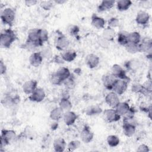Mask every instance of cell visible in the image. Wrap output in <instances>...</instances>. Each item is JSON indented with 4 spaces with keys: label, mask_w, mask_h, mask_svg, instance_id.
<instances>
[{
    "label": "cell",
    "mask_w": 152,
    "mask_h": 152,
    "mask_svg": "<svg viewBox=\"0 0 152 152\" xmlns=\"http://www.w3.org/2000/svg\"><path fill=\"white\" fill-rule=\"evenodd\" d=\"M16 39V35L11 28L5 29L0 35L1 46L3 48H9Z\"/></svg>",
    "instance_id": "6da1fadb"
},
{
    "label": "cell",
    "mask_w": 152,
    "mask_h": 152,
    "mask_svg": "<svg viewBox=\"0 0 152 152\" xmlns=\"http://www.w3.org/2000/svg\"><path fill=\"white\" fill-rule=\"evenodd\" d=\"M15 18V13L13 9L11 8H5L1 14V18L2 21L5 24L11 26L14 21Z\"/></svg>",
    "instance_id": "7a4b0ae2"
},
{
    "label": "cell",
    "mask_w": 152,
    "mask_h": 152,
    "mask_svg": "<svg viewBox=\"0 0 152 152\" xmlns=\"http://www.w3.org/2000/svg\"><path fill=\"white\" fill-rule=\"evenodd\" d=\"M55 45L56 48L61 51L66 50L69 45V41L62 33H58L55 39Z\"/></svg>",
    "instance_id": "3957f363"
},
{
    "label": "cell",
    "mask_w": 152,
    "mask_h": 152,
    "mask_svg": "<svg viewBox=\"0 0 152 152\" xmlns=\"http://www.w3.org/2000/svg\"><path fill=\"white\" fill-rule=\"evenodd\" d=\"M127 88L128 81L117 78L114 83L112 90L118 95H122L126 91Z\"/></svg>",
    "instance_id": "277c9868"
},
{
    "label": "cell",
    "mask_w": 152,
    "mask_h": 152,
    "mask_svg": "<svg viewBox=\"0 0 152 152\" xmlns=\"http://www.w3.org/2000/svg\"><path fill=\"white\" fill-rule=\"evenodd\" d=\"M103 116L104 119L109 123L117 122L121 118V116L113 108L104 110L103 111Z\"/></svg>",
    "instance_id": "5b68a950"
},
{
    "label": "cell",
    "mask_w": 152,
    "mask_h": 152,
    "mask_svg": "<svg viewBox=\"0 0 152 152\" xmlns=\"http://www.w3.org/2000/svg\"><path fill=\"white\" fill-rule=\"evenodd\" d=\"M111 74L116 78L128 81L129 78L127 77L124 68L118 64H114L111 68Z\"/></svg>",
    "instance_id": "8992f818"
},
{
    "label": "cell",
    "mask_w": 152,
    "mask_h": 152,
    "mask_svg": "<svg viewBox=\"0 0 152 152\" xmlns=\"http://www.w3.org/2000/svg\"><path fill=\"white\" fill-rule=\"evenodd\" d=\"M1 138L4 140L8 145L10 143L14 142L17 138V136L14 130L4 129L1 131Z\"/></svg>",
    "instance_id": "52a82bcc"
},
{
    "label": "cell",
    "mask_w": 152,
    "mask_h": 152,
    "mask_svg": "<svg viewBox=\"0 0 152 152\" xmlns=\"http://www.w3.org/2000/svg\"><path fill=\"white\" fill-rule=\"evenodd\" d=\"M46 96L44 90L42 88H36V90L28 96V99L34 102H41Z\"/></svg>",
    "instance_id": "ba28073f"
},
{
    "label": "cell",
    "mask_w": 152,
    "mask_h": 152,
    "mask_svg": "<svg viewBox=\"0 0 152 152\" xmlns=\"http://www.w3.org/2000/svg\"><path fill=\"white\" fill-rule=\"evenodd\" d=\"M119 95L115 93L114 91L109 92L105 96V102L111 108L115 109L118 104L120 102Z\"/></svg>",
    "instance_id": "9c48e42d"
},
{
    "label": "cell",
    "mask_w": 152,
    "mask_h": 152,
    "mask_svg": "<svg viewBox=\"0 0 152 152\" xmlns=\"http://www.w3.org/2000/svg\"><path fill=\"white\" fill-rule=\"evenodd\" d=\"M140 52H145L148 54H151L152 41L151 39L145 38L141 40L138 44Z\"/></svg>",
    "instance_id": "30bf717a"
},
{
    "label": "cell",
    "mask_w": 152,
    "mask_h": 152,
    "mask_svg": "<svg viewBox=\"0 0 152 152\" xmlns=\"http://www.w3.org/2000/svg\"><path fill=\"white\" fill-rule=\"evenodd\" d=\"M116 78L112 74H107L103 75L102 81L103 86L107 90H112L115 82L116 80Z\"/></svg>",
    "instance_id": "8fae6325"
},
{
    "label": "cell",
    "mask_w": 152,
    "mask_h": 152,
    "mask_svg": "<svg viewBox=\"0 0 152 152\" xmlns=\"http://www.w3.org/2000/svg\"><path fill=\"white\" fill-rule=\"evenodd\" d=\"M37 81L34 80H30L26 81L23 85L22 89L23 92L27 94H31L37 88Z\"/></svg>",
    "instance_id": "7c38bea8"
},
{
    "label": "cell",
    "mask_w": 152,
    "mask_h": 152,
    "mask_svg": "<svg viewBox=\"0 0 152 152\" xmlns=\"http://www.w3.org/2000/svg\"><path fill=\"white\" fill-rule=\"evenodd\" d=\"M27 40L33 43L37 47L43 46L39 40V28H33L30 30L28 33Z\"/></svg>",
    "instance_id": "4fadbf2b"
},
{
    "label": "cell",
    "mask_w": 152,
    "mask_h": 152,
    "mask_svg": "<svg viewBox=\"0 0 152 152\" xmlns=\"http://www.w3.org/2000/svg\"><path fill=\"white\" fill-rule=\"evenodd\" d=\"M80 137L83 142L87 144L90 142L93 139L94 134L88 126H85L81 132Z\"/></svg>",
    "instance_id": "5bb4252c"
},
{
    "label": "cell",
    "mask_w": 152,
    "mask_h": 152,
    "mask_svg": "<svg viewBox=\"0 0 152 152\" xmlns=\"http://www.w3.org/2000/svg\"><path fill=\"white\" fill-rule=\"evenodd\" d=\"M100 62L99 57L94 53H90L86 57V63L88 68L93 69L97 67Z\"/></svg>",
    "instance_id": "9a60e30c"
},
{
    "label": "cell",
    "mask_w": 152,
    "mask_h": 152,
    "mask_svg": "<svg viewBox=\"0 0 152 152\" xmlns=\"http://www.w3.org/2000/svg\"><path fill=\"white\" fill-rule=\"evenodd\" d=\"M150 20V15L145 11H140L135 17L136 23L141 26L147 25Z\"/></svg>",
    "instance_id": "2e32d148"
},
{
    "label": "cell",
    "mask_w": 152,
    "mask_h": 152,
    "mask_svg": "<svg viewBox=\"0 0 152 152\" xmlns=\"http://www.w3.org/2000/svg\"><path fill=\"white\" fill-rule=\"evenodd\" d=\"M62 118L65 125L67 126H70L75 123L77 118V116L73 111L69 110L64 112Z\"/></svg>",
    "instance_id": "e0dca14e"
},
{
    "label": "cell",
    "mask_w": 152,
    "mask_h": 152,
    "mask_svg": "<svg viewBox=\"0 0 152 152\" xmlns=\"http://www.w3.org/2000/svg\"><path fill=\"white\" fill-rule=\"evenodd\" d=\"M43 59V58L40 52H34L30 55L29 57V62L33 66L37 67L42 64Z\"/></svg>",
    "instance_id": "ac0fdd59"
},
{
    "label": "cell",
    "mask_w": 152,
    "mask_h": 152,
    "mask_svg": "<svg viewBox=\"0 0 152 152\" xmlns=\"http://www.w3.org/2000/svg\"><path fill=\"white\" fill-rule=\"evenodd\" d=\"M61 55L64 61L68 62L73 61L77 57V52L72 49H67L66 50L62 51V53Z\"/></svg>",
    "instance_id": "d6986e66"
},
{
    "label": "cell",
    "mask_w": 152,
    "mask_h": 152,
    "mask_svg": "<svg viewBox=\"0 0 152 152\" xmlns=\"http://www.w3.org/2000/svg\"><path fill=\"white\" fill-rule=\"evenodd\" d=\"M105 20L103 18L93 14L91 16V23L92 26L97 29H102L104 27Z\"/></svg>",
    "instance_id": "ffe728a7"
},
{
    "label": "cell",
    "mask_w": 152,
    "mask_h": 152,
    "mask_svg": "<svg viewBox=\"0 0 152 152\" xmlns=\"http://www.w3.org/2000/svg\"><path fill=\"white\" fill-rule=\"evenodd\" d=\"M126 69L131 72H136L141 66V62L138 59H132L125 63Z\"/></svg>",
    "instance_id": "44dd1931"
},
{
    "label": "cell",
    "mask_w": 152,
    "mask_h": 152,
    "mask_svg": "<svg viewBox=\"0 0 152 152\" xmlns=\"http://www.w3.org/2000/svg\"><path fill=\"white\" fill-rule=\"evenodd\" d=\"M53 147L55 151L62 152L65 150L66 147V144L64 138H57L53 141Z\"/></svg>",
    "instance_id": "7402d4cb"
},
{
    "label": "cell",
    "mask_w": 152,
    "mask_h": 152,
    "mask_svg": "<svg viewBox=\"0 0 152 152\" xmlns=\"http://www.w3.org/2000/svg\"><path fill=\"white\" fill-rule=\"evenodd\" d=\"M115 3V1H102L97 7V11L102 12L108 11L113 8Z\"/></svg>",
    "instance_id": "603a6c76"
},
{
    "label": "cell",
    "mask_w": 152,
    "mask_h": 152,
    "mask_svg": "<svg viewBox=\"0 0 152 152\" xmlns=\"http://www.w3.org/2000/svg\"><path fill=\"white\" fill-rule=\"evenodd\" d=\"M64 112L59 107H56L53 108L50 112L49 116L50 119L54 121H58L60 119L62 118Z\"/></svg>",
    "instance_id": "cb8c5ba5"
},
{
    "label": "cell",
    "mask_w": 152,
    "mask_h": 152,
    "mask_svg": "<svg viewBox=\"0 0 152 152\" xmlns=\"http://www.w3.org/2000/svg\"><path fill=\"white\" fill-rule=\"evenodd\" d=\"M130 106L127 102H119L118 105L116 106L115 109L117 113L122 117L130 109Z\"/></svg>",
    "instance_id": "d4e9b609"
},
{
    "label": "cell",
    "mask_w": 152,
    "mask_h": 152,
    "mask_svg": "<svg viewBox=\"0 0 152 152\" xmlns=\"http://www.w3.org/2000/svg\"><path fill=\"white\" fill-rule=\"evenodd\" d=\"M122 128L124 134L128 137H132L136 131V125L134 124L123 123Z\"/></svg>",
    "instance_id": "484cf974"
},
{
    "label": "cell",
    "mask_w": 152,
    "mask_h": 152,
    "mask_svg": "<svg viewBox=\"0 0 152 152\" xmlns=\"http://www.w3.org/2000/svg\"><path fill=\"white\" fill-rule=\"evenodd\" d=\"M128 42L129 43L138 45L141 40V35L137 31H132L128 33L127 34Z\"/></svg>",
    "instance_id": "4316f807"
},
{
    "label": "cell",
    "mask_w": 152,
    "mask_h": 152,
    "mask_svg": "<svg viewBox=\"0 0 152 152\" xmlns=\"http://www.w3.org/2000/svg\"><path fill=\"white\" fill-rule=\"evenodd\" d=\"M115 35L116 33L115 30L113 28H111L108 26L107 27L103 29L102 36L109 42H110L114 39Z\"/></svg>",
    "instance_id": "83f0119b"
},
{
    "label": "cell",
    "mask_w": 152,
    "mask_h": 152,
    "mask_svg": "<svg viewBox=\"0 0 152 152\" xmlns=\"http://www.w3.org/2000/svg\"><path fill=\"white\" fill-rule=\"evenodd\" d=\"M116 8L119 11H125L128 10L132 2L130 0H120L116 2Z\"/></svg>",
    "instance_id": "f1b7e54d"
},
{
    "label": "cell",
    "mask_w": 152,
    "mask_h": 152,
    "mask_svg": "<svg viewBox=\"0 0 152 152\" xmlns=\"http://www.w3.org/2000/svg\"><path fill=\"white\" fill-rule=\"evenodd\" d=\"M55 72L59 76V77L63 81V82L65 80L67 79L71 75V74L69 69L65 66H61Z\"/></svg>",
    "instance_id": "f546056e"
},
{
    "label": "cell",
    "mask_w": 152,
    "mask_h": 152,
    "mask_svg": "<svg viewBox=\"0 0 152 152\" xmlns=\"http://www.w3.org/2000/svg\"><path fill=\"white\" fill-rule=\"evenodd\" d=\"M23 135L24 137V138L30 139V140H33L36 138L37 136L36 132L35 130L33 129V128L31 127L30 126H26L23 132Z\"/></svg>",
    "instance_id": "4dcf8cb0"
},
{
    "label": "cell",
    "mask_w": 152,
    "mask_h": 152,
    "mask_svg": "<svg viewBox=\"0 0 152 152\" xmlns=\"http://www.w3.org/2000/svg\"><path fill=\"white\" fill-rule=\"evenodd\" d=\"M59 107H61L65 112L71 110L72 105L68 98H62L59 103Z\"/></svg>",
    "instance_id": "1f68e13d"
},
{
    "label": "cell",
    "mask_w": 152,
    "mask_h": 152,
    "mask_svg": "<svg viewBox=\"0 0 152 152\" xmlns=\"http://www.w3.org/2000/svg\"><path fill=\"white\" fill-rule=\"evenodd\" d=\"M102 112V109L100 106L97 105H93L87 108L86 113L88 116H94L101 113Z\"/></svg>",
    "instance_id": "d6a6232c"
},
{
    "label": "cell",
    "mask_w": 152,
    "mask_h": 152,
    "mask_svg": "<svg viewBox=\"0 0 152 152\" xmlns=\"http://www.w3.org/2000/svg\"><path fill=\"white\" fill-rule=\"evenodd\" d=\"M107 144L111 147H115L118 146L120 142L119 137L115 135H110L107 137Z\"/></svg>",
    "instance_id": "836d02e7"
},
{
    "label": "cell",
    "mask_w": 152,
    "mask_h": 152,
    "mask_svg": "<svg viewBox=\"0 0 152 152\" xmlns=\"http://www.w3.org/2000/svg\"><path fill=\"white\" fill-rule=\"evenodd\" d=\"M127 34L128 33H125L124 31H121L118 34L117 41L120 45L125 46L128 43Z\"/></svg>",
    "instance_id": "e575fe53"
},
{
    "label": "cell",
    "mask_w": 152,
    "mask_h": 152,
    "mask_svg": "<svg viewBox=\"0 0 152 152\" xmlns=\"http://www.w3.org/2000/svg\"><path fill=\"white\" fill-rule=\"evenodd\" d=\"M124 47L125 48L126 50L129 53L134 54L137 52H140L138 45L128 43Z\"/></svg>",
    "instance_id": "d590c367"
},
{
    "label": "cell",
    "mask_w": 152,
    "mask_h": 152,
    "mask_svg": "<svg viewBox=\"0 0 152 152\" xmlns=\"http://www.w3.org/2000/svg\"><path fill=\"white\" fill-rule=\"evenodd\" d=\"M39 40L42 45L47 42L49 39L48 36V32L43 28H39Z\"/></svg>",
    "instance_id": "8d00e7d4"
},
{
    "label": "cell",
    "mask_w": 152,
    "mask_h": 152,
    "mask_svg": "<svg viewBox=\"0 0 152 152\" xmlns=\"http://www.w3.org/2000/svg\"><path fill=\"white\" fill-rule=\"evenodd\" d=\"M49 80L52 84L55 86H59L63 84V81L59 77L55 72L51 74L49 77Z\"/></svg>",
    "instance_id": "74e56055"
},
{
    "label": "cell",
    "mask_w": 152,
    "mask_h": 152,
    "mask_svg": "<svg viewBox=\"0 0 152 152\" xmlns=\"http://www.w3.org/2000/svg\"><path fill=\"white\" fill-rule=\"evenodd\" d=\"M67 31L68 33L71 35L73 36H77L78 33L80 32V28L79 27L74 24H71L69 25L67 28Z\"/></svg>",
    "instance_id": "f35d334b"
},
{
    "label": "cell",
    "mask_w": 152,
    "mask_h": 152,
    "mask_svg": "<svg viewBox=\"0 0 152 152\" xmlns=\"http://www.w3.org/2000/svg\"><path fill=\"white\" fill-rule=\"evenodd\" d=\"M53 1H43L40 2V5L42 9L46 11L50 10L53 7Z\"/></svg>",
    "instance_id": "ab89813d"
},
{
    "label": "cell",
    "mask_w": 152,
    "mask_h": 152,
    "mask_svg": "<svg viewBox=\"0 0 152 152\" xmlns=\"http://www.w3.org/2000/svg\"><path fill=\"white\" fill-rule=\"evenodd\" d=\"M63 84L65 86V87L68 89H70V90L73 89L75 86V81H74V78H72V77H71V75L67 79L65 80L63 82Z\"/></svg>",
    "instance_id": "60d3db41"
},
{
    "label": "cell",
    "mask_w": 152,
    "mask_h": 152,
    "mask_svg": "<svg viewBox=\"0 0 152 152\" xmlns=\"http://www.w3.org/2000/svg\"><path fill=\"white\" fill-rule=\"evenodd\" d=\"M81 143L80 141L78 140H73L70 141L68 145V149L69 151H74L75 150H77V148H78L80 147Z\"/></svg>",
    "instance_id": "b9f144b4"
},
{
    "label": "cell",
    "mask_w": 152,
    "mask_h": 152,
    "mask_svg": "<svg viewBox=\"0 0 152 152\" xmlns=\"http://www.w3.org/2000/svg\"><path fill=\"white\" fill-rule=\"evenodd\" d=\"M109 42H110L103 38L102 36H98L97 37V43L102 48H107L110 45Z\"/></svg>",
    "instance_id": "7bdbcfd3"
},
{
    "label": "cell",
    "mask_w": 152,
    "mask_h": 152,
    "mask_svg": "<svg viewBox=\"0 0 152 152\" xmlns=\"http://www.w3.org/2000/svg\"><path fill=\"white\" fill-rule=\"evenodd\" d=\"M23 48L25 49H27V50H29V51H31L33 52H34V51L35 50V49L38 48L35 44H34L32 42H30L28 40H26L25 43L23 45V46H22Z\"/></svg>",
    "instance_id": "ee69618b"
},
{
    "label": "cell",
    "mask_w": 152,
    "mask_h": 152,
    "mask_svg": "<svg viewBox=\"0 0 152 152\" xmlns=\"http://www.w3.org/2000/svg\"><path fill=\"white\" fill-rule=\"evenodd\" d=\"M40 52L43 58L49 59L52 58V50L49 47H45Z\"/></svg>",
    "instance_id": "f6af8a7d"
},
{
    "label": "cell",
    "mask_w": 152,
    "mask_h": 152,
    "mask_svg": "<svg viewBox=\"0 0 152 152\" xmlns=\"http://www.w3.org/2000/svg\"><path fill=\"white\" fill-rule=\"evenodd\" d=\"M119 20L116 17H112L108 20V26L111 28H115L119 26Z\"/></svg>",
    "instance_id": "bcb514c9"
},
{
    "label": "cell",
    "mask_w": 152,
    "mask_h": 152,
    "mask_svg": "<svg viewBox=\"0 0 152 152\" xmlns=\"http://www.w3.org/2000/svg\"><path fill=\"white\" fill-rule=\"evenodd\" d=\"M142 84L136 83L132 84V87H131V90L133 92L136 93H141V90H142Z\"/></svg>",
    "instance_id": "7dc6e473"
},
{
    "label": "cell",
    "mask_w": 152,
    "mask_h": 152,
    "mask_svg": "<svg viewBox=\"0 0 152 152\" xmlns=\"http://www.w3.org/2000/svg\"><path fill=\"white\" fill-rule=\"evenodd\" d=\"M137 151L138 152H148L150 151V149L148 145L144 144H142L138 147Z\"/></svg>",
    "instance_id": "c3c4849f"
},
{
    "label": "cell",
    "mask_w": 152,
    "mask_h": 152,
    "mask_svg": "<svg viewBox=\"0 0 152 152\" xmlns=\"http://www.w3.org/2000/svg\"><path fill=\"white\" fill-rule=\"evenodd\" d=\"M52 60H53V62L56 63V64H63L65 62L64 61V59H62V58L61 56V55H55L53 56Z\"/></svg>",
    "instance_id": "681fc988"
},
{
    "label": "cell",
    "mask_w": 152,
    "mask_h": 152,
    "mask_svg": "<svg viewBox=\"0 0 152 152\" xmlns=\"http://www.w3.org/2000/svg\"><path fill=\"white\" fill-rule=\"evenodd\" d=\"M7 71V66L5 65V64L4 63V62L1 60L0 62V72L1 75L4 74Z\"/></svg>",
    "instance_id": "f907efd6"
},
{
    "label": "cell",
    "mask_w": 152,
    "mask_h": 152,
    "mask_svg": "<svg viewBox=\"0 0 152 152\" xmlns=\"http://www.w3.org/2000/svg\"><path fill=\"white\" fill-rule=\"evenodd\" d=\"M24 3L27 6L30 7L36 5L37 3V1L36 0H27L24 1Z\"/></svg>",
    "instance_id": "816d5d0a"
},
{
    "label": "cell",
    "mask_w": 152,
    "mask_h": 152,
    "mask_svg": "<svg viewBox=\"0 0 152 152\" xmlns=\"http://www.w3.org/2000/svg\"><path fill=\"white\" fill-rule=\"evenodd\" d=\"M55 3H56V4H64L65 2H66V1H61V0H58V1H53Z\"/></svg>",
    "instance_id": "f5cc1de1"
}]
</instances>
